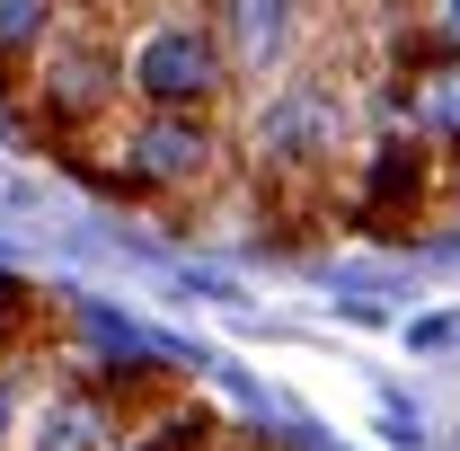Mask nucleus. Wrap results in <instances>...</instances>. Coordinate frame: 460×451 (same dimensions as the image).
I'll return each mask as SVG.
<instances>
[{"label":"nucleus","instance_id":"f03ea898","mask_svg":"<svg viewBox=\"0 0 460 451\" xmlns=\"http://www.w3.org/2000/svg\"><path fill=\"white\" fill-rule=\"evenodd\" d=\"M115 54H124V98L151 115H222L239 89L204 9H151Z\"/></svg>","mask_w":460,"mask_h":451},{"label":"nucleus","instance_id":"0eeeda50","mask_svg":"<svg viewBox=\"0 0 460 451\" xmlns=\"http://www.w3.org/2000/svg\"><path fill=\"white\" fill-rule=\"evenodd\" d=\"M115 443V398L98 381H54L18 416V451H107Z\"/></svg>","mask_w":460,"mask_h":451},{"label":"nucleus","instance_id":"7ed1b4c3","mask_svg":"<svg viewBox=\"0 0 460 451\" xmlns=\"http://www.w3.org/2000/svg\"><path fill=\"white\" fill-rule=\"evenodd\" d=\"M345 142H354V98H345V80L310 71V62H292L284 80L257 98V115H248V160H257L266 186L328 177Z\"/></svg>","mask_w":460,"mask_h":451},{"label":"nucleus","instance_id":"6e6552de","mask_svg":"<svg viewBox=\"0 0 460 451\" xmlns=\"http://www.w3.org/2000/svg\"><path fill=\"white\" fill-rule=\"evenodd\" d=\"M425 151L407 142V133H381V142H363V186H354V222L372 230H407L425 213Z\"/></svg>","mask_w":460,"mask_h":451},{"label":"nucleus","instance_id":"20e7f679","mask_svg":"<svg viewBox=\"0 0 460 451\" xmlns=\"http://www.w3.org/2000/svg\"><path fill=\"white\" fill-rule=\"evenodd\" d=\"M27 107L54 133H71V142H89L98 124H115L124 115V54H115V36L89 27V18H71L54 45L27 62Z\"/></svg>","mask_w":460,"mask_h":451},{"label":"nucleus","instance_id":"f8f14e48","mask_svg":"<svg viewBox=\"0 0 460 451\" xmlns=\"http://www.w3.org/2000/svg\"><path fill=\"white\" fill-rule=\"evenodd\" d=\"M18 416H27V398H18V372H0V451H18Z\"/></svg>","mask_w":460,"mask_h":451},{"label":"nucleus","instance_id":"9d476101","mask_svg":"<svg viewBox=\"0 0 460 451\" xmlns=\"http://www.w3.org/2000/svg\"><path fill=\"white\" fill-rule=\"evenodd\" d=\"M36 319H45V301H36V292H27V283H18V275H0V345L18 354Z\"/></svg>","mask_w":460,"mask_h":451},{"label":"nucleus","instance_id":"9b49d317","mask_svg":"<svg viewBox=\"0 0 460 451\" xmlns=\"http://www.w3.org/2000/svg\"><path fill=\"white\" fill-rule=\"evenodd\" d=\"M204 443V416H195V434H186V425H142V434H115L107 451H195Z\"/></svg>","mask_w":460,"mask_h":451},{"label":"nucleus","instance_id":"423d86ee","mask_svg":"<svg viewBox=\"0 0 460 451\" xmlns=\"http://www.w3.org/2000/svg\"><path fill=\"white\" fill-rule=\"evenodd\" d=\"M213 36H222V62L230 80H284L292 54H301V27H310V0H213L204 9Z\"/></svg>","mask_w":460,"mask_h":451},{"label":"nucleus","instance_id":"f257e3e1","mask_svg":"<svg viewBox=\"0 0 460 451\" xmlns=\"http://www.w3.org/2000/svg\"><path fill=\"white\" fill-rule=\"evenodd\" d=\"M80 151H107V160H80V169L98 177V186H115V195H204L213 177L230 169V133L222 115H115V124H98Z\"/></svg>","mask_w":460,"mask_h":451},{"label":"nucleus","instance_id":"ddd939ff","mask_svg":"<svg viewBox=\"0 0 460 451\" xmlns=\"http://www.w3.org/2000/svg\"><path fill=\"white\" fill-rule=\"evenodd\" d=\"M425 36H434V45H452V54H460V0H425Z\"/></svg>","mask_w":460,"mask_h":451},{"label":"nucleus","instance_id":"4468645a","mask_svg":"<svg viewBox=\"0 0 460 451\" xmlns=\"http://www.w3.org/2000/svg\"><path fill=\"white\" fill-rule=\"evenodd\" d=\"M0 372H9V345H0Z\"/></svg>","mask_w":460,"mask_h":451},{"label":"nucleus","instance_id":"1a4fd4ad","mask_svg":"<svg viewBox=\"0 0 460 451\" xmlns=\"http://www.w3.org/2000/svg\"><path fill=\"white\" fill-rule=\"evenodd\" d=\"M71 18H80L71 0H0V71H27Z\"/></svg>","mask_w":460,"mask_h":451},{"label":"nucleus","instance_id":"39448f33","mask_svg":"<svg viewBox=\"0 0 460 451\" xmlns=\"http://www.w3.org/2000/svg\"><path fill=\"white\" fill-rule=\"evenodd\" d=\"M381 124L407 133L425 160H460V54L452 45H434V36H399L390 45Z\"/></svg>","mask_w":460,"mask_h":451}]
</instances>
